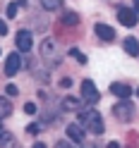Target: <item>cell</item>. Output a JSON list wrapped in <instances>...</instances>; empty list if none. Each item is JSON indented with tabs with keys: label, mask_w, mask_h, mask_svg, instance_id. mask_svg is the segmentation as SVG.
Listing matches in <instances>:
<instances>
[{
	"label": "cell",
	"mask_w": 139,
	"mask_h": 148,
	"mask_svg": "<svg viewBox=\"0 0 139 148\" xmlns=\"http://www.w3.org/2000/svg\"><path fill=\"white\" fill-rule=\"evenodd\" d=\"M122 48H125V53L129 55V58H137V55H139V41H137V38H132V36H129V38H125V43H122Z\"/></svg>",
	"instance_id": "obj_11"
},
{
	"label": "cell",
	"mask_w": 139,
	"mask_h": 148,
	"mask_svg": "<svg viewBox=\"0 0 139 148\" xmlns=\"http://www.w3.org/2000/svg\"><path fill=\"white\" fill-rule=\"evenodd\" d=\"M67 136H70L75 143H82V141H84V127H82V124H77V122L67 124Z\"/></svg>",
	"instance_id": "obj_8"
},
{
	"label": "cell",
	"mask_w": 139,
	"mask_h": 148,
	"mask_svg": "<svg viewBox=\"0 0 139 148\" xmlns=\"http://www.w3.org/2000/svg\"><path fill=\"white\" fill-rule=\"evenodd\" d=\"M110 91H113L118 98H122V100H129V96H132V88L127 84H120V81H115V84L110 86Z\"/></svg>",
	"instance_id": "obj_9"
},
{
	"label": "cell",
	"mask_w": 139,
	"mask_h": 148,
	"mask_svg": "<svg viewBox=\"0 0 139 148\" xmlns=\"http://www.w3.org/2000/svg\"><path fill=\"white\" fill-rule=\"evenodd\" d=\"M26 132H29V134H39L41 132V124H29V127H26Z\"/></svg>",
	"instance_id": "obj_20"
},
{
	"label": "cell",
	"mask_w": 139,
	"mask_h": 148,
	"mask_svg": "<svg viewBox=\"0 0 139 148\" xmlns=\"http://www.w3.org/2000/svg\"><path fill=\"white\" fill-rule=\"evenodd\" d=\"M34 148H48V146H43V143H34Z\"/></svg>",
	"instance_id": "obj_26"
},
{
	"label": "cell",
	"mask_w": 139,
	"mask_h": 148,
	"mask_svg": "<svg viewBox=\"0 0 139 148\" xmlns=\"http://www.w3.org/2000/svg\"><path fill=\"white\" fill-rule=\"evenodd\" d=\"M62 22H65V24H77V22H79V17L72 12V10H67V12H62Z\"/></svg>",
	"instance_id": "obj_15"
},
{
	"label": "cell",
	"mask_w": 139,
	"mask_h": 148,
	"mask_svg": "<svg viewBox=\"0 0 139 148\" xmlns=\"http://www.w3.org/2000/svg\"><path fill=\"white\" fill-rule=\"evenodd\" d=\"M10 115H12V103L7 98H0V119H5Z\"/></svg>",
	"instance_id": "obj_13"
},
{
	"label": "cell",
	"mask_w": 139,
	"mask_h": 148,
	"mask_svg": "<svg viewBox=\"0 0 139 148\" xmlns=\"http://www.w3.org/2000/svg\"><path fill=\"white\" fill-rule=\"evenodd\" d=\"M3 132H5V129H3V124H0V134H3Z\"/></svg>",
	"instance_id": "obj_28"
},
{
	"label": "cell",
	"mask_w": 139,
	"mask_h": 148,
	"mask_svg": "<svg viewBox=\"0 0 139 148\" xmlns=\"http://www.w3.org/2000/svg\"><path fill=\"white\" fill-rule=\"evenodd\" d=\"M10 143H12V134L3 132L0 134V148H10Z\"/></svg>",
	"instance_id": "obj_16"
},
{
	"label": "cell",
	"mask_w": 139,
	"mask_h": 148,
	"mask_svg": "<svg viewBox=\"0 0 139 148\" xmlns=\"http://www.w3.org/2000/svg\"><path fill=\"white\" fill-rule=\"evenodd\" d=\"M62 110H70V112H75V110H79L82 108V100L79 98H72V96H67V98H62Z\"/></svg>",
	"instance_id": "obj_12"
},
{
	"label": "cell",
	"mask_w": 139,
	"mask_h": 148,
	"mask_svg": "<svg viewBox=\"0 0 139 148\" xmlns=\"http://www.w3.org/2000/svg\"><path fill=\"white\" fill-rule=\"evenodd\" d=\"M5 34H7V24L0 19V36H5Z\"/></svg>",
	"instance_id": "obj_22"
},
{
	"label": "cell",
	"mask_w": 139,
	"mask_h": 148,
	"mask_svg": "<svg viewBox=\"0 0 139 148\" xmlns=\"http://www.w3.org/2000/svg\"><path fill=\"white\" fill-rule=\"evenodd\" d=\"M134 10H137V12H139V3H134Z\"/></svg>",
	"instance_id": "obj_27"
},
{
	"label": "cell",
	"mask_w": 139,
	"mask_h": 148,
	"mask_svg": "<svg viewBox=\"0 0 139 148\" xmlns=\"http://www.w3.org/2000/svg\"><path fill=\"white\" fill-rule=\"evenodd\" d=\"M19 67H22V58H19V53H12L10 58L5 60V74H7V77H15V74L19 72Z\"/></svg>",
	"instance_id": "obj_5"
},
{
	"label": "cell",
	"mask_w": 139,
	"mask_h": 148,
	"mask_svg": "<svg viewBox=\"0 0 139 148\" xmlns=\"http://www.w3.org/2000/svg\"><path fill=\"white\" fill-rule=\"evenodd\" d=\"M31 43H34L31 31H26V29H19V31H17V48H19V50L29 53V50H31Z\"/></svg>",
	"instance_id": "obj_4"
},
{
	"label": "cell",
	"mask_w": 139,
	"mask_h": 148,
	"mask_svg": "<svg viewBox=\"0 0 139 148\" xmlns=\"http://www.w3.org/2000/svg\"><path fill=\"white\" fill-rule=\"evenodd\" d=\"M108 148H120V143H118V141H110V143H108Z\"/></svg>",
	"instance_id": "obj_25"
},
{
	"label": "cell",
	"mask_w": 139,
	"mask_h": 148,
	"mask_svg": "<svg viewBox=\"0 0 139 148\" xmlns=\"http://www.w3.org/2000/svg\"><path fill=\"white\" fill-rule=\"evenodd\" d=\"M137 93H139V88H137Z\"/></svg>",
	"instance_id": "obj_29"
},
{
	"label": "cell",
	"mask_w": 139,
	"mask_h": 148,
	"mask_svg": "<svg viewBox=\"0 0 139 148\" xmlns=\"http://www.w3.org/2000/svg\"><path fill=\"white\" fill-rule=\"evenodd\" d=\"M79 119L82 124H84V129H89L91 134H103V117H101L96 110H82L79 112Z\"/></svg>",
	"instance_id": "obj_1"
},
{
	"label": "cell",
	"mask_w": 139,
	"mask_h": 148,
	"mask_svg": "<svg viewBox=\"0 0 139 148\" xmlns=\"http://www.w3.org/2000/svg\"><path fill=\"white\" fill-rule=\"evenodd\" d=\"M5 91H7V96H17V93H19V88H17L15 84H7V86H5Z\"/></svg>",
	"instance_id": "obj_19"
},
{
	"label": "cell",
	"mask_w": 139,
	"mask_h": 148,
	"mask_svg": "<svg viewBox=\"0 0 139 148\" xmlns=\"http://www.w3.org/2000/svg\"><path fill=\"white\" fill-rule=\"evenodd\" d=\"M55 148H72V146H70L67 141H60V143H58V146H55Z\"/></svg>",
	"instance_id": "obj_24"
},
{
	"label": "cell",
	"mask_w": 139,
	"mask_h": 148,
	"mask_svg": "<svg viewBox=\"0 0 139 148\" xmlns=\"http://www.w3.org/2000/svg\"><path fill=\"white\" fill-rule=\"evenodd\" d=\"M118 22L125 24V26H134L137 24V12L129 10V7H122V10L118 12Z\"/></svg>",
	"instance_id": "obj_6"
},
{
	"label": "cell",
	"mask_w": 139,
	"mask_h": 148,
	"mask_svg": "<svg viewBox=\"0 0 139 148\" xmlns=\"http://www.w3.org/2000/svg\"><path fill=\"white\" fill-rule=\"evenodd\" d=\"M41 55H43L46 60L50 58V62H53V64L60 60V55H55V43H53V41H48V38H46V41L41 43Z\"/></svg>",
	"instance_id": "obj_7"
},
{
	"label": "cell",
	"mask_w": 139,
	"mask_h": 148,
	"mask_svg": "<svg viewBox=\"0 0 139 148\" xmlns=\"http://www.w3.org/2000/svg\"><path fill=\"white\" fill-rule=\"evenodd\" d=\"M17 10H19V5H17V3H12V5H7V17H10V19H12V17H17Z\"/></svg>",
	"instance_id": "obj_17"
},
{
	"label": "cell",
	"mask_w": 139,
	"mask_h": 148,
	"mask_svg": "<svg viewBox=\"0 0 139 148\" xmlns=\"http://www.w3.org/2000/svg\"><path fill=\"white\" fill-rule=\"evenodd\" d=\"M70 55H72V58H77V60H79L82 64H86V58H84V55H82V53H79L77 48H72V50H70Z\"/></svg>",
	"instance_id": "obj_18"
},
{
	"label": "cell",
	"mask_w": 139,
	"mask_h": 148,
	"mask_svg": "<svg viewBox=\"0 0 139 148\" xmlns=\"http://www.w3.org/2000/svg\"><path fill=\"white\" fill-rule=\"evenodd\" d=\"M96 36L101 41H113L115 31H113V26H108V24H96Z\"/></svg>",
	"instance_id": "obj_10"
},
{
	"label": "cell",
	"mask_w": 139,
	"mask_h": 148,
	"mask_svg": "<svg viewBox=\"0 0 139 148\" xmlns=\"http://www.w3.org/2000/svg\"><path fill=\"white\" fill-rule=\"evenodd\" d=\"M41 7L43 10H62V3H58V0H43Z\"/></svg>",
	"instance_id": "obj_14"
},
{
	"label": "cell",
	"mask_w": 139,
	"mask_h": 148,
	"mask_svg": "<svg viewBox=\"0 0 139 148\" xmlns=\"http://www.w3.org/2000/svg\"><path fill=\"white\" fill-rule=\"evenodd\" d=\"M70 84H72V81H70V77H67V79H62V81H60V86H62V88H67Z\"/></svg>",
	"instance_id": "obj_23"
},
{
	"label": "cell",
	"mask_w": 139,
	"mask_h": 148,
	"mask_svg": "<svg viewBox=\"0 0 139 148\" xmlns=\"http://www.w3.org/2000/svg\"><path fill=\"white\" fill-rule=\"evenodd\" d=\"M113 115L120 122H132L134 119V105L129 103V100H120V103L113 105Z\"/></svg>",
	"instance_id": "obj_2"
},
{
	"label": "cell",
	"mask_w": 139,
	"mask_h": 148,
	"mask_svg": "<svg viewBox=\"0 0 139 148\" xmlns=\"http://www.w3.org/2000/svg\"><path fill=\"white\" fill-rule=\"evenodd\" d=\"M24 112H26V115H34V112H36V105H34V103H26V105H24Z\"/></svg>",
	"instance_id": "obj_21"
},
{
	"label": "cell",
	"mask_w": 139,
	"mask_h": 148,
	"mask_svg": "<svg viewBox=\"0 0 139 148\" xmlns=\"http://www.w3.org/2000/svg\"><path fill=\"white\" fill-rule=\"evenodd\" d=\"M98 98H101V93H98L96 84L91 79H84V81H82V100H84L86 105H96Z\"/></svg>",
	"instance_id": "obj_3"
}]
</instances>
